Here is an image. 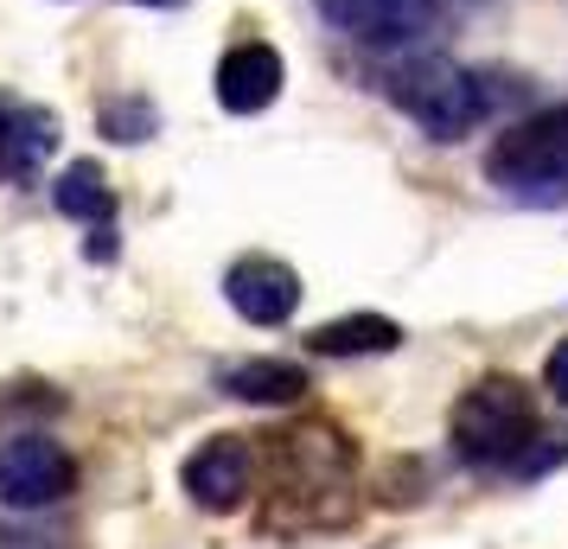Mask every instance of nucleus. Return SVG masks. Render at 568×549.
<instances>
[{"mask_svg": "<svg viewBox=\"0 0 568 549\" xmlns=\"http://www.w3.org/2000/svg\"><path fill=\"white\" fill-rule=\"evenodd\" d=\"M486 180L498 192H517V199L562 205L568 199V109H542V115L498 134L486 154Z\"/></svg>", "mask_w": 568, "mask_h": 549, "instance_id": "1", "label": "nucleus"}, {"mask_svg": "<svg viewBox=\"0 0 568 549\" xmlns=\"http://www.w3.org/2000/svg\"><path fill=\"white\" fill-rule=\"evenodd\" d=\"M537 441V396L517 377H479L454 403V447L473 467H498Z\"/></svg>", "mask_w": 568, "mask_h": 549, "instance_id": "2", "label": "nucleus"}, {"mask_svg": "<svg viewBox=\"0 0 568 549\" xmlns=\"http://www.w3.org/2000/svg\"><path fill=\"white\" fill-rule=\"evenodd\" d=\"M389 96L403 115H415L435 141H460L479 115H486V90L473 71L447 64V58H422V64H403L389 78Z\"/></svg>", "mask_w": 568, "mask_h": 549, "instance_id": "3", "label": "nucleus"}, {"mask_svg": "<svg viewBox=\"0 0 568 549\" xmlns=\"http://www.w3.org/2000/svg\"><path fill=\"white\" fill-rule=\"evenodd\" d=\"M268 441V467H275V492L282 498H326L345 492L352 479V441L333 428H282V435H262Z\"/></svg>", "mask_w": 568, "mask_h": 549, "instance_id": "4", "label": "nucleus"}, {"mask_svg": "<svg viewBox=\"0 0 568 549\" xmlns=\"http://www.w3.org/2000/svg\"><path fill=\"white\" fill-rule=\"evenodd\" d=\"M78 486V460L52 435H13L0 447V505L7 511H45Z\"/></svg>", "mask_w": 568, "mask_h": 549, "instance_id": "5", "label": "nucleus"}, {"mask_svg": "<svg viewBox=\"0 0 568 549\" xmlns=\"http://www.w3.org/2000/svg\"><path fill=\"white\" fill-rule=\"evenodd\" d=\"M320 13L364 45H409L435 27L440 0H320Z\"/></svg>", "mask_w": 568, "mask_h": 549, "instance_id": "6", "label": "nucleus"}, {"mask_svg": "<svg viewBox=\"0 0 568 549\" xmlns=\"http://www.w3.org/2000/svg\"><path fill=\"white\" fill-rule=\"evenodd\" d=\"M224 301H231L250 326H282V319L301 307V275L275 256H250L224 275Z\"/></svg>", "mask_w": 568, "mask_h": 549, "instance_id": "7", "label": "nucleus"}, {"mask_svg": "<svg viewBox=\"0 0 568 549\" xmlns=\"http://www.w3.org/2000/svg\"><path fill=\"white\" fill-rule=\"evenodd\" d=\"M250 472H256V454L236 435H217V441H205L185 460V492L199 498L205 511H236L250 498Z\"/></svg>", "mask_w": 568, "mask_h": 549, "instance_id": "8", "label": "nucleus"}, {"mask_svg": "<svg viewBox=\"0 0 568 549\" xmlns=\"http://www.w3.org/2000/svg\"><path fill=\"white\" fill-rule=\"evenodd\" d=\"M282 83H287L282 52L250 39V45L224 52V64H217V103L231 109V115H256V109H268L282 96Z\"/></svg>", "mask_w": 568, "mask_h": 549, "instance_id": "9", "label": "nucleus"}, {"mask_svg": "<svg viewBox=\"0 0 568 549\" xmlns=\"http://www.w3.org/2000/svg\"><path fill=\"white\" fill-rule=\"evenodd\" d=\"M58 148V115L45 109H20L0 96V180H27L39 173V160Z\"/></svg>", "mask_w": 568, "mask_h": 549, "instance_id": "10", "label": "nucleus"}, {"mask_svg": "<svg viewBox=\"0 0 568 549\" xmlns=\"http://www.w3.org/2000/svg\"><path fill=\"white\" fill-rule=\"evenodd\" d=\"M217 390L236 396V403H301L313 384L307 370L287 365V358H243V365L217 370Z\"/></svg>", "mask_w": 568, "mask_h": 549, "instance_id": "11", "label": "nucleus"}, {"mask_svg": "<svg viewBox=\"0 0 568 549\" xmlns=\"http://www.w3.org/2000/svg\"><path fill=\"white\" fill-rule=\"evenodd\" d=\"M307 345L320 358H377V352L403 345V326L384 314H352V319H333V326H313Z\"/></svg>", "mask_w": 568, "mask_h": 549, "instance_id": "12", "label": "nucleus"}, {"mask_svg": "<svg viewBox=\"0 0 568 549\" xmlns=\"http://www.w3.org/2000/svg\"><path fill=\"white\" fill-rule=\"evenodd\" d=\"M52 199L64 217H83V224H103L109 211H115V199H109V180L97 160H78V166H64L52 185Z\"/></svg>", "mask_w": 568, "mask_h": 549, "instance_id": "13", "label": "nucleus"}, {"mask_svg": "<svg viewBox=\"0 0 568 549\" xmlns=\"http://www.w3.org/2000/svg\"><path fill=\"white\" fill-rule=\"evenodd\" d=\"M103 122H109V134H115V141H141V134L154 129V109H148V103H129V109H109Z\"/></svg>", "mask_w": 568, "mask_h": 549, "instance_id": "14", "label": "nucleus"}, {"mask_svg": "<svg viewBox=\"0 0 568 549\" xmlns=\"http://www.w3.org/2000/svg\"><path fill=\"white\" fill-rule=\"evenodd\" d=\"M542 384H549V396H556V403H568V339L549 352V365H542Z\"/></svg>", "mask_w": 568, "mask_h": 549, "instance_id": "15", "label": "nucleus"}, {"mask_svg": "<svg viewBox=\"0 0 568 549\" xmlns=\"http://www.w3.org/2000/svg\"><path fill=\"white\" fill-rule=\"evenodd\" d=\"M148 7H180V0H148Z\"/></svg>", "mask_w": 568, "mask_h": 549, "instance_id": "16", "label": "nucleus"}]
</instances>
